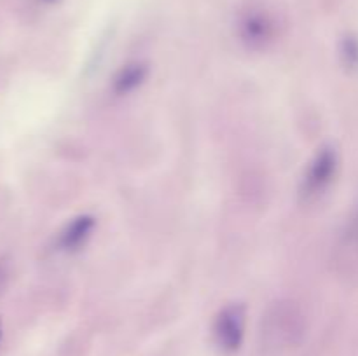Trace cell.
Segmentation results:
<instances>
[{
  "label": "cell",
  "instance_id": "277c9868",
  "mask_svg": "<svg viewBox=\"0 0 358 356\" xmlns=\"http://www.w3.org/2000/svg\"><path fill=\"white\" fill-rule=\"evenodd\" d=\"M336 271L343 279L358 283V206L346 220L334 251Z\"/></svg>",
  "mask_w": 358,
  "mask_h": 356
},
{
  "label": "cell",
  "instance_id": "5b68a950",
  "mask_svg": "<svg viewBox=\"0 0 358 356\" xmlns=\"http://www.w3.org/2000/svg\"><path fill=\"white\" fill-rule=\"evenodd\" d=\"M275 24L268 17H247L241 23V40L250 49H264L275 40Z\"/></svg>",
  "mask_w": 358,
  "mask_h": 356
},
{
  "label": "cell",
  "instance_id": "3957f363",
  "mask_svg": "<svg viewBox=\"0 0 358 356\" xmlns=\"http://www.w3.org/2000/svg\"><path fill=\"white\" fill-rule=\"evenodd\" d=\"M247 311L241 304H229L219 311L213 321V341L226 355H233L241 348L245 339Z\"/></svg>",
  "mask_w": 358,
  "mask_h": 356
},
{
  "label": "cell",
  "instance_id": "6da1fadb",
  "mask_svg": "<svg viewBox=\"0 0 358 356\" xmlns=\"http://www.w3.org/2000/svg\"><path fill=\"white\" fill-rule=\"evenodd\" d=\"M306 334V321L294 302L283 300L271 306L262 316L261 344L268 351H285L301 344Z\"/></svg>",
  "mask_w": 358,
  "mask_h": 356
},
{
  "label": "cell",
  "instance_id": "8992f818",
  "mask_svg": "<svg viewBox=\"0 0 358 356\" xmlns=\"http://www.w3.org/2000/svg\"><path fill=\"white\" fill-rule=\"evenodd\" d=\"M94 229V218L90 215H80L77 218H73L69 225L63 229V232L59 234V246L66 251L79 250L80 246H84V243L87 241V237L91 236Z\"/></svg>",
  "mask_w": 358,
  "mask_h": 356
},
{
  "label": "cell",
  "instance_id": "7a4b0ae2",
  "mask_svg": "<svg viewBox=\"0 0 358 356\" xmlns=\"http://www.w3.org/2000/svg\"><path fill=\"white\" fill-rule=\"evenodd\" d=\"M338 170V156L332 147H324L310 161L299 187V199L303 205L317 202L332 185Z\"/></svg>",
  "mask_w": 358,
  "mask_h": 356
},
{
  "label": "cell",
  "instance_id": "52a82bcc",
  "mask_svg": "<svg viewBox=\"0 0 358 356\" xmlns=\"http://www.w3.org/2000/svg\"><path fill=\"white\" fill-rule=\"evenodd\" d=\"M147 66L143 63H129L122 66L114 79V91L117 94H128L135 91L147 79Z\"/></svg>",
  "mask_w": 358,
  "mask_h": 356
},
{
  "label": "cell",
  "instance_id": "ba28073f",
  "mask_svg": "<svg viewBox=\"0 0 358 356\" xmlns=\"http://www.w3.org/2000/svg\"><path fill=\"white\" fill-rule=\"evenodd\" d=\"M0 337H2V328H0Z\"/></svg>",
  "mask_w": 358,
  "mask_h": 356
}]
</instances>
